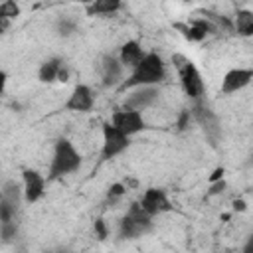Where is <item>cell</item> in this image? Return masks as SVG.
<instances>
[{"mask_svg":"<svg viewBox=\"0 0 253 253\" xmlns=\"http://www.w3.org/2000/svg\"><path fill=\"white\" fill-rule=\"evenodd\" d=\"M166 63L160 53L146 51L144 57L130 69V73L121 81L119 89L128 91L132 87H146V85H160L166 79Z\"/></svg>","mask_w":253,"mask_h":253,"instance_id":"1","label":"cell"},{"mask_svg":"<svg viewBox=\"0 0 253 253\" xmlns=\"http://www.w3.org/2000/svg\"><path fill=\"white\" fill-rule=\"evenodd\" d=\"M83 164V156L69 138H59L53 144L51 160L47 166V180H57L73 174Z\"/></svg>","mask_w":253,"mask_h":253,"instance_id":"2","label":"cell"},{"mask_svg":"<svg viewBox=\"0 0 253 253\" xmlns=\"http://www.w3.org/2000/svg\"><path fill=\"white\" fill-rule=\"evenodd\" d=\"M172 65H174L176 71H178L180 85H182L184 93H186L190 99L200 101V99L204 97L206 85H204L202 73L198 71L196 63H194L192 59H188L186 55H182V53H174V55H172Z\"/></svg>","mask_w":253,"mask_h":253,"instance_id":"3","label":"cell"},{"mask_svg":"<svg viewBox=\"0 0 253 253\" xmlns=\"http://www.w3.org/2000/svg\"><path fill=\"white\" fill-rule=\"evenodd\" d=\"M152 227V215H148L138 202H132L125 213V217L121 219V225H119V233L121 237L125 239H134V237H140L144 233H148Z\"/></svg>","mask_w":253,"mask_h":253,"instance_id":"4","label":"cell"},{"mask_svg":"<svg viewBox=\"0 0 253 253\" xmlns=\"http://www.w3.org/2000/svg\"><path fill=\"white\" fill-rule=\"evenodd\" d=\"M101 136H103L101 160L117 158L119 154H123V152L128 150V146H130V136L125 134L123 130H119V128H117L115 125H111V123H103V126H101Z\"/></svg>","mask_w":253,"mask_h":253,"instance_id":"5","label":"cell"},{"mask_svg":"<svg viewBox=\"0 0 253 253\" xmlns=\"http://www.w3.org/2000/svg\"><path fill=\"white\" fill-rule=\"evenodd\" d=\"M111 125H115L119 130H123L125 134H128L130 138L138 132H142L146 128V121L142 117L140 111L130 109V107H121L111 115Z\"/></svg>","mask_w":253,"mask_h":253,"instance_id":"6","label":"cell"},{"mask_svg":"<svg viewBox=\"0 0 253 253\" xmlns=\"http://www.w3.org/2000/svg\"><path fill=\"white\" fill-rule=\"evenodd\" d=\"M45 184H47V178L34 170V168H24L22 170V196H24V202L26 204H36L43 198L45 194Z\"/></svg>","mask_w":253,"mask_h":253,"instance_id":"7","label":"cell"},{"mask_svg":"<svg viewBox=\"0 0 253 253\" xmlns=\"http://www.w3.org/2000/svg\"><path fill=\"white\" fill-rule=\"evenodd\" d=\"M253 81V69L251 67H231L223 73L221 83H219V91L223 95H233L243 91L245 87H249Z\"/></svg>","mask_w":253,"mask_h":253,"instance_id":"8","label":"cell"},{"mask_svg":"<svg viewBox=\"0 0 253 253\" xmlns=\"http://www.w3.org/2000/svg\"><path fill=\"white\" fill-rule=\"evenodd\" d=\"M138 204H140V208H142L148 215H152V217L162 215V213H166V211L172 210V202H170L168 194H166L162 188H146V190L142 192Z\"/></svg>","mask_w":253,"mask_h":253,"instance_id":"9","label":"cell"},{"mask_svg":"<svg viewBox=\"0 0 253 253\" xmlns=\"http://www.w3.org/2000/svg\"><path fill=\"white\" fill-rule=\"evenodd\" d=\"M130 93L125 97L123 101V107H130V109H136V111H144L148 107H152L158 99H160V89L158 85H146V87H132L128 89Z\"/></svg>","mask_w":253,"mask_h":253,"instance_id":"10","label":"cell"},{"mask_svg":"<svg viewBox=\"0 0 253 253\" xmlns=\"http://www.w3.org/2000/svg\"><path fill=\"white\" fill-rule=\"evenodd\" d=\"M95 105V95H93V89L87 85V83H77L67 101H65V111H71V113H87L91 111Z\"/></svg>","mask_w":253,"mask_h":253,"instance_id":"11","label":"cell"},{"mask_svg":"<svg viewBox=\"0 0 253 253\" xmlns=\"http://www.w3.org/2000/svg\"><path fill=\"white\" fill-rule=\"evenodd\" d=\"M144 53H146V51L142 49L140 42H136V40H126V42L121 45L117 59H119V63H121L125 69H132V67L144 57Z\"/></svg>","mask_w":253,"mask_h":253,"instance_id":"12","label":"cell"},{"mask_svg":"<svg viewBox=\"0 0 253 253\" xmlns=\"http://www.w3.org/2000/svg\"><path fill=\"white\" fill-rule=\"evenodd\" d=\"M101 77H103V85L107 87L121 85V81L125 79V67L119 63L117 57L107 55L103 57V63H101Z\"/></svg>","mask_w":253,"mask_h":253,"instance_id":"13","label":"cell"},{"mask_svg":"<svg viewBox=\"0 0 253 253\" xmlns=\"http://www.w3.org/2000/svg\"><path fill=\"white\" fill-rule=\"evenodd\" d=\"M194 119L202 125V128L206 130V134H208L211 140H217V136L221 134V128H219V121H217V117H215L213 111H210L208 107L198 105V107L194 109Z\"/></svg>","mask_w":253,"mask_h":253,"instance_id":"14","label":"cell"},{"mask_svg":"<svg viewBox=\"0 0 253 253\" xmlns=\"http://www.w3.org/2000/svg\"><path fill=\"white\" fill-rule=\"evenodd\" d=\"M63 65H65V63H63V59H59V57H51V59L43 61V63L40 65V69H38V79H40L42 83H53V81H57L59 71H61Z\"/></svg>","mask_w":253,"mask_h":253,"instance_id":"15","label":"cell"},{"mask_svg":"<svg viewBox=\"0 0 253 253\" xmlns=\"http://www.w3.org/2000/svg\"><path fill=\"white\" fill-rule=\"evenodd\" d=\"M231 28L237 36L249 38L253 34V12L251 10H237L235 18L231 20Z\"/></svg>","mask_w":253,"mask_h":253,"instance_id":"16","label":"cell"},{"mask_svg":"<svg viewBox=\"0 0 253 253\" xmlns=\"http://www.w3.org/2000/svg\"><path fill=\"white\" fill-rule=\"evenodd\" d=\"M123 6V0H91L87 6L89 16H111L117 14Z\"/></svg>","mask_w":253,"mask_h":253,"instance_id":"17","label":"cell"},{"mask_svg":"<svg viewBox=\"0 0 253 253\" xmlns=\"http://www.w3.org/2000/svg\"><path fill=\"white\" fill-rule=\"evenodd\" d=\"M18 16H20V6H18L16 0H4V2L0 4V18L12 22V20L18 18Z\"/></svg>","mask_w":253,"mask_h":253,"instance_id":"18","label":"cell"},{"mask_svg":"<svg viewBox=\"0 0 253 253\" xmlns=\"http://www.w3.org/2000/svg\"><path fill=\"white\" fill-rule=\"evenodd\" d=\"M125 192H126V186H125V184H121V182H117V184H113V186L109 188L107 196H109L111 200H117V198H121Z\"/></svg>","mask_w":253,"mask_h":253,"instance_id":"19","label":"cell"},{"mask_svg":"<svg viewBox=\"0 0 253 253\" xmlns=\"http://www.w3.org/2000/svg\"><path fill=\"white\" fill-rule=\"evenodd\" d=\"M223 190H225V182H223V180H215V182H211V188H210V196L221 194Z\"/></svg>","mask_w":253,"mask_h":253,"instance_id":"20","label":"cell"},{"mask_svg":"<svg viewBox=\"0 0 253 253\" xmlns=\"http://www.w3.org/2000/svg\"><path fill=\"white\" fill-rule=\"evenodd\" d=\"M6 83H8V73H6L4 69H0V93H4Z\"/></svg>","mask_w":253,"mask_h":253,"instance_id":"21","label":"cell"},{"mask_svg":"<svg viewBox=\"0 0 253 253\" xmlns=\"http://www.w3.org/2000/svg\"><path fill=\"white\" fill-rule=\"evenodd\" d=\"M233 210H235V211H245V210H247V204H245L243 200H235V202H233Z\"/></svg>","mask_w":253,"mask_h":253,"instance_id":"22","label":"cell"},{"mask_svg":"<svg viewBox=\"0 0 253 253\" xmlns=\"http://www.w3.org/2000/svg\"><path fill=\"white\" fill-rule=\"evenodd\" d=\"M95 227H97V231H99L101 239H103V237H107V229H105V223H103V219H99V221L95 223Z\"/></svg>","mask_w":253,"mask_h":253,"instance_id":"23","label":"cell"},{"mask_svg":"<svg viewBox=\"0 0 253 253\" xmlns=\"http://www.w3.org/2000/svg\"><path fill=\"white\" fill-rule=\"evenodd\" d=\"M223 178V168H217L211 176H210V182H215V180H221Z\"/></svg>","mask_w":253,"mask_h":253,"instance_id":"24","label":"cell"},{"mask_svg":"<svg viewBox=\"0 0 253 253\" xmlns=\"http://www.w3.org/2000/svg\"><path fill=\"white\" fill-rule=\"evenodd\" d=\"M8 26H10V20H4V18H0V32H4Z\"/></svg>","mask_w":253,"mask_h":253,"instance_id":"25","label":"cell"},{"mask_svg":"<svg viewBox=\"0 0 253 253\" xmlns=\"http://www.w3.org/2000/svg\"><path fill=\"white\" fill-rule=\"evenodd\" d=\"M61 2H79V4H89L91 0H61Z\"/></svg>","mask_w":253,"mask_h":253,"instance_id":"26","label":"cell"},{"mask_svg":"<svg viewBox=\"0 0 253 253\" xmlns=\"http://www.w3.org/2000/svg\"><path fill=\"white\" fill-rule=\"evenodd\" d=\"M0 202H2V188H0Z\"/></svg>","mask_w":253,"mask_h":253,"instance_id":"27","label":"cell"},{"mask_svg":"<svg viewBox=\"0 0 253 253\" xmlns=\"http://www.w3.org/2000/svg\"><path fill=\"white\" fill-rule=\"evenodd\" d=\"M184 2H192V0H184Z\"/></svg>","mask_w":253,"mask_h":253,"instance_id":"28","label":"cell"}]
</instances>
